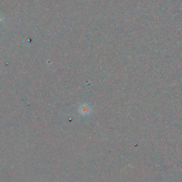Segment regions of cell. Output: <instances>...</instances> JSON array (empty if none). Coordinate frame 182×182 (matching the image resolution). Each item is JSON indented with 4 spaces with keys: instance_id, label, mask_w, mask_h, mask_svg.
I'll use <instances>...</instances> for the list:
<instances>
[{
    "instance_id": "cell-1",
    "label": "cell",
    "mask_w": 182,
    "mask_h": 182,
    "mask_svg": "<svg viewBox=\"0 0 182 182\" xmlns=\"http://www.w3.org/2000/svg\"><path fill=\"white\" fill-rule=\"evenodd\" d=\"M91 112V108L88 104H83L79 108V113L82 115H88Z\"/></svg>"
},
{
    "instance_id": "cell-2",
    "label": "cell",
    "mask_w": 182,
    "mask_h": 182,
    "mask_svg": "<svg viewBox=\"0 0 182 182\" xmlns=\"http://www.w3.org/2000/svg\"><path fill=\"white\" fill-rule=\"evenodd\" d=\"M3 19H4V17L2 16V14H1V13H0V23H1L2 21H3Z\"/></svg>"
}]
</instances>
